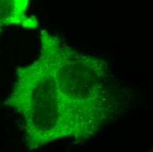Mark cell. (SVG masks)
Returning a JSON list of instances; mask_svg holds the SVG:
<instances>
[{
	"instance_id": "obj_3",
	"label": "cell",
	"mask_w": 153,
	"mask_h": 152,
	"mask_svg": "<svg viewBox=\"0 0 153 152\" xmlns=\"http://www.w3.org/2000/svg\"><path fill=\"white\" fill-rule=\"evenodd\" d=\"M30 0H0V33L6 27L35 29L39 27L35 16L28 13Z\"/></svg>"
},
{
	"instance_id": "obj_2",
	"label": "cell",
	"mask_w": 153,
	"mask_h": 152,
	"mask_svg": "<svg viewBox=\"0 0 153 152\" xmlns=\"http://www.w3.org/2000/svg\"><path fill=\"white\" fill-rule=\"evenodd\" d=\"M4 104L21 116L27 150L70 138L52 63L43 48L38 59L18 68L13 88Z\"/></svg>"
},
{
	"instance_id": "obj_1",
	"label": "cell",
	"mask_w": 153,
	"mask_h": 152,
	"mask_svg": "<svg viewBox=\"0 0 153 152\" xmlns=\"http://www.w3.org/2000/svg\"><path fill=\"white\" fill-rule=\"evenodd\" d=\"M40 42L52 63L70 138L89 141L125 111L128 89L106 60L79 53L47 30L41 32Z\"/></svg>"
}]
</instances>
